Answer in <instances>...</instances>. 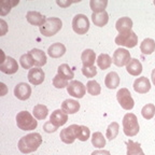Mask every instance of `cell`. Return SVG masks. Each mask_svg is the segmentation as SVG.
Wrapping results in <instances>:
<instances>
[{
    "mask_svg": "<svg viewBox=\"0 0 155 155\" xmlns=\"http://www.w3.org/2000/svg\"><path fill=\"white\" fill-rule=\"evenodd\" d=\"M42 143V137L38 133H31L24 136L18 141V150L24 154H29L38 150Z\"/></svg>",
    "mask_w": 155,
    "mask_h": 155,
    "instance_id": "1",
    "label": "cell"
},
{
    "mask_svg": "<svg viewBox=\"0 0 155 155\" xmlns=\"http://www.w3.org/2000/svg\"><path fill=\"white\" fill-rule=\"evenodd\" d=\"M16 125L21 130H34L38 126V122L28 111H21L16 115Z\"/></svg>",
    "mask_w": 155,
    "mask_h": 155,
    "instance_id": "2",
    "label": "cell"
},
{
    "mask_svg": "<svg viewBox=\"0 0 155 155\" xmlns=\"http://www.w3.org/2000/svg\"><path fill=\"white\" fill-rule=\"evenodd\" d=\"M140 130V126L136 114L126 113L123 117V131L127 137H134Z\"/></svg>",
    "mask_w": 155,
    "mask_h": 155,
    "instance_id": "3",
    "label": "cell"
},
{
    "mask_svg": "<svg viewBox=\"0 0 155 155\" xmlns=\"http://www.w3.org/2000/svg\"><path fill=\"white\" fill-rule=\"evenodd\" d=\"M63 27V22L58 17H48L41 27H39L40 32L45 37H52L57 34Z\"/></svg>",
    "mask_w": 155,
    "mask_h": 155,
    "instance_id": "4",
    "label": "cell"
},
{
    "mask_svg": "<svg viewBox=\"0 0 155 155\" xmlns=\"http://www.w3.org/2000/svg\"><path fill=\"white\" fill-rule=\"evenodd\" d=\"M115 43L120 46H125V48H135L138 44V37L133 30L119 34L115 38Z\"/></svg>",
    "mask_w": 155,
    "mask_h": 155,
    "instance_id": "5",
    "label": "cell"
},
{
    "mask_svg": "<svg viewBox=\"0 0 155 155\" xmlns=\"http://www.w3.org/2000/svg\"><path fill=\"white\" fill-rule=\"evenodd\" d=\"M72 29L78 35H85L90 29V21L84 14H78L72 19Z\"/></svg>",
    "mask_w": 155,
    "mask_h": 155,
    "instance_id": "6",
    "label": "cell"
},
{
    "mask_svg": "<svg viewBox=\"0 0 155 155\" xmlns=\"http://www.w3.org/2000/svg\"><path fill=\"white\" fill-rule=\"evenodd\" d=\"M116 99L121 104V107L124 110H131L135 107V101H134L131 94L127 88H121L116 93Z\"/></svg>",
    "mask_w": 155,
    "mask_h": 155,
    "instance_id": "7",
    "label": "cell"
},
{
    "mask_svg": "<svg viewBox=\"0 0 155 155\" xmlns=\"http://www.w3.org/2000/svg\"><path fill=\"white\" fill-rule=\"evenodd\" d=\"M67 92L70 96L80 99L84 97L85 93H86V86L80 81L72 80L67 86Z\"/></svg>",
    "mask_w": 155,
    "mask_h": 155,
    "instance_id": "8",
    "label": "cell"
},
{
    "mask_svg": "<svg viewBox=\"0 0 155 155\" xmlns=\"http://www.w3.org/2000/svg\"><path fill=\"white\" fill-rule=\"evenodd\" d=\"M131 61V56L126 48H117L113 53V64L117 67L127 66Z\"/></svg>",
    "mask_w": 155,
    "mask_h": 155,
    "instance_id": "9",
    "label": "cell"
},
{
    "mask_svg": "<svg viewBox=\"0 0 155 155\" xmlns=\"http://www.w3.org/2000/svg\"><path fill=\"white\" fill-rule=\"evenodd\" d=\"M79 125L77 124H72L69 127H66L65 129L61 131V140L66 144H71L74 142V140L77 139V130Z\"/></svg>",
    "mask_w": 155,
    "mask_h": 155,
    "instance_id": "10",
    "label": "cell"
},
{
    "mask_svg": "<svg viewBox=\"0 0 155 155\" xmlns=\"http://www.w3.org/2000/svg\"><path fill=\"white\" fill-rule=\"evenodd\" d=\"M0 70L5 74H14L18 70V64L12 57H5V61L0 65Z\"/></svg>",
    "mask_w": 155,
    "mask_h": 155,
    "instance_id": "11",
    "label": "cell"
},
{
    "mask_svg": "<svg viewBox=\"0 0 155 155\" xmlns=\"http://www.w3.org/2000/svg\"><path fill=\"white\" fill-rule=\"evenodd\" d=\"M14 95L17 99L23 100V101L29 99V97L31 95V87L29 86L27 83H18L14 87Z\"/></svg>",
    "mask_w": 155,
    "mask_h": 155,
    "instance_id": "12",
    "label": "cell"
},
{
    "mask_svg": "<svg viewBox=\"0 0 155 155\" xmlns=\"http://www.w3.org/2000/svg\"><path fill=\"white\" fill-rule=\"evenodd\" d=\"M45 79V73L40 68H32L28 72V81L32 85H40Z\"/></svg>",
    "mask_w": 155,
    "mask_h": 155,
    "instance_id": "13",
    "label": "cell"
},
{
    "mask_svg": "<svg viewBox=\"0 0 155 155\" xmlns=\"http://www.w3.org/2000/svg\"><path fill=\"white\" fill-rule=\"evenodd\" d=\"M134 90L138 94H147L151 90V82L147 77L138 78L134 82Z\"/></svg>",
    "mask_w": 155,
    "mask_h": 155,
    "instance_id": "14",
    "label": "cell"
},
{
    "mask_svg": "<svg viewBox=\"0 0 155 155\" xmlns=\"http://www.w3.org/2000/svg\"><path fill=\"white\" fill-rule=\"evenodd\" d=\"M50 121L52 124H54L55 126L59 127V126H63L67 123L68 121V114L66 112H64L63 110L58 109L55 110L54 112H52L51 116H50Z\"/></svg>",
    "mask_w": 155,
    "mask_h": 155,
    "instance_id": "15",
    "label": "cell"
},
{
    "mask_svg": "<svg viewBox=\"0 0 155 155\" xmlns=\"http://www.w3.org/2000/svg\"><path fill=\"white\" fill-rule=\"evenodd\" d=\"M26 18L29 24L35 25V26H39V27H41L46 21L45 16L42 15L40 12H37V11H29L26 15Z\"/></svg>",
    "mask_w": 155,
    "mask_h": 155,
    "instance_id": "16",
    "label": "cell"
},
{
    "mask_svg": "<svg viewBox=\"0 0 155 155\" xmlns=\"http://www.w3.org/2000/svg\"><path fill=\"white\" fill-rule=\"evenodd\" d=\"M30 55L32 56L34 58V61H35V66L37 68H40L42 66H44L46 64V55L43 51L41 50H39V48H32L31 51L28 52Z\"/></svg>",
    "mask_w": 155,
    "mask_h": 155,
    "instance_id": "17",
    "label": "cell"
},
{
    "mask_svg": "<svg viewBox=\"0 0 155 155\" xmlns=\"http://www.w3.org/2000/svg\"><path fill=\"white\" fill-rule=\"evenodd\" d=\"M115 28L119 31V34L130 31L131 28H133V21L127 16L121 17L120 19H117V22L115 24Z\"/></svg>",
    "mask_w": 155,
    "mask_h": 155,
    "instance_id": "18",
    "label": "cell"
},
{
    "mask_svg": "<svg viewBox=\"0 0 155 155\" xmlns=\"http://www.w3.org/2000/svg\"><path fill=\"white\" fill-rule=\"evenodd\" d=\"M61 110L67 114H74L80 110V104L74 99H66L61 104Z\"/></svg>",
    "mask_w": 155,
    "mask_h": 155,
    "instance_id": "19",
    "label": "cell"
},
{
    "mask_svg": "<svg viewBox=\"0 0 155 155\" xmlns=\"http://www.w3.org/2000/svg\"><path fill=\"white\" fill-rule=\"evenodd\" d=\"M65 53H66V46L63 43H59V42L53 43L48 50V54L52 58H59Z\"/></svg>",
    "mask_w": 155,
    "mask_h": 155,
    "instance_id": "20",
    "label": "cell"
},
{
    "mask_svg": "<svg viewBox=\"0 0 155 155\" xmlns=\"http://www.w3.org/2000/svg\"><path fill=\"white\" fill-rule=\"evenodd\" d=\"M81 61H82L83 67H92L96 61V54L91 48H86L81 55Z\"/></svg>",
    "mask_w": 155,
    "mask_h": 155,
    "instance_id": "21",
    "label": "cell"
},
{
    "mask_svg": "<svg viewBox=\"0 0 155 155\" xmlns=\"http://www.w3.org/2000/svg\"><path fill=\"white\" fill-rule=\"evenodd\" d=\"M126 70L129 74L134 75V77H138L142 72V65L137 58H131L128 65L126 66Z\"/></svg>",
    "mask_w": 155,
    "mask_h": 155,
    "instance_id": "22",
    "label": "cell"
},
{
    "mask_svg": "<svg viewBox=\"0 0 155 155\" xmlns=\"http://www.w3.org/2000/svg\"><path fill=\"white\" fill-rule=\"evenodd\" d=\"M104 84L110 90L116 88L120 85V75L115 71L109 72L106 75V78H104Z\"/></svg>",
    "mask_w": 155,
    "mask_h": 155,
    "instance_id": "23",
    "label": "cell"
},
{
    "mask_svg": "<svg viewBox=\"0 0 155 155\" xmlns=\"http://www.w3.org/2000/svg\"><path fill=\"white\" fill-rule=\"evenodd\" d=\"M92 21L95 24V26L104 27L109 22V15L106 11L99 13H93L92 14Z\"/></svg>",
    "mask_w": 155,
    "mask_h": 155,
    "instance_id": "24",
    "label": "cell"
},
{
    "mask_svg": "<svg viewBox=\"0 0 155 155\" xmlns=\"http://www.w3.org/2000/svg\"><path fill=\"white\" fill-rule=\"evenodd\" d=\"M140 51L144 55H150L155 51V41L151 38H147L140 44Z\"/></svg>",
    "mask_w": 155,
    "mask_h": 155,
    "instance_id": "25",
    "label": "cell"
},
{
    "mask_svg": "<svg viewBox=\"0 0 155 155\" xmlns=\"http://www.w3.org/2000/svg\"><path fill=\"white\" fill-rule=\"evenodd\" d=\"M57 74L61 75V78L66 79V80H72L74 78V73H73L72 69L69 67V65L67 64H61L57 69Z\"/></svg>",
    "mask_w": 155,
    "mask_h": 155,
    "instance_id": "26",
    "label": "cell"
},
{
    "mask_svg": "<svg viewBox=\"0 0 155 155\" xmlns=\"http://www.w3.org/2000/svg\"><path fill=\"white\" fill-rule=\"evenodd\" d=\"M108 5L107 0H91L90 7L93 10V13H99L106 11V8Z\"/></svg>",
    "mask_w": 155,
    "mask_h": 155,
    "instance_id": "27",
    "label": "cell"
},
{
    "mask_svg": "<svg viewBox=\"0 0 155 155\" xmlns=\"http://www.w3.org/2000/svg\"><path fill=\"white\" fill-rule=\"evenodd\" d=\"M112 61H113V59H112L108 54L102 53L97 58V65H98V67H99L101 70H106V69L110 68Z\"/></svg>",
    "mask_w": 155,
    "mask_h": 155,
    "instance_id": "28",
    "label": "cell"
},
{
    "mask_svg": "<svg viewBox=\"0 0 155 155\" xmlns=\"http://www.w3.org/2000/svg\"><path fill=\"white\" fill-rule=\"evenodd\" d=\"M32 113H34V116L37 120H45L48 114V107L44 106V104H37V106L34 107Z\"/></svg>",
    "mask_w": 155,
    "mask_h": 155,
    "instance_id": "29",
    "label": "cell"
},
{
    "mask_svg": "<svg viewBox=\"0 0 155 155\" xmlns=\"http://www.w3.org/2000/svg\"><path fill=\"white\" fill-rule=\"evenodd\" d=\"M127 155H144L140 143L129 140L127 142Z\"/></svg>",
    "mask_w": 155,
    "mask_h": 155,
    "instance_id": "30",
    "label": "cell"
},
{
    "mask_svg": "<svg viewBox=\"0 0 155 155\" xmlns=\"http://www.w3.org/2000/svg\"><path fill=\"white\" fill-rule=\"evenodd\" d=\"M92 144L95 148L101 149L106 145V139H104V135L100 131H96L93 134L92 136Z\"/></svg>",
    "mask_w": 155,
    "mask_h": 155,
    "instance_id": "31",
    "label": "cell"
},
{
    "mask_svg": "<svg viewBox=\"0 0 155 155\" xmlns=\"http://www.w3.org/2000/svg\"><path fill=\"white\" fill-rule=\"evenodd\" d=\"M86 90L88 92V94L92 96H97L101 93V87H100L99 83L95 80H91L87 82L86 84Z\"/></svg>",
    "mask_w": 155,
    "mask_h": 155,
    "instance_id": "32",
    "label": "cell"
},
{
    "mask_svg": "<svg viewBox=\"0 0 155 155\" xmlns=\"http://www.w3.org/2000/svg\"><path fill=\"white\" fill-rule=\"evenodd\" d=\"M119 129H120L119 123H116V122H112V123L108 126V128H107L106 137L109 139V140H113V139H115L116 136H117V134H119Z\"/></svg>",
    "mask_w": 155,
    "mask_h": 155,
    "instance_id": "33",
    "label": "cell"
},
{
    "mask_svg": "<svg viewBox=\"0 0 155 155\" xmlns=\"http://www.w3.org/2000/svg\"><path fill=\"white\" fill-rule=\"evenodd\" d=\"M91 136V130L88 127L84 125H79L77 130V139L80 141H87Z\"/></svg>",
    "mask_w": 155,
    "mask_h": 155,
    "instance_id": "34",
    "label": "cell"
},
{
    "mask_svg": "<svg viewBox=\"0 0 155 155\" xmlns=\"http://www.w3.org/2000/svg\"><path fill=\"white\" fill-rule=\"evenodd\" d=\"M19 63H21V65H22V67L24 68V69H30L32 66H35L34 58H32V56L29 53L24 54V55L21 56Z\"/></svg>",
    "mask_w": 155,
    "mask_h": 155,
    "instance_id": "35",
    "label": "cell"
},
{
    "mask_svg": "<svg viewBox=\"0 0 155 155\" xmlns=\"http://www.w3.org/2000/svg\"><path fill=\"white\" fill-rule=\"evenodd\" d=\"M141 114L145 120L153 119V116L155 114V106L153 104H147L141 110Z\"/></svg>",
    "mask_w": 155,
    "mask_h": 155,
    "instance_id": "36",
    "label": "cell"
},
{
    "mask_svg": "<svg viewBox=\"0 0 155 155\" xmlns=\"http://www.w3.org/2000/svg\"><path fill=\"white\" fill-rule=\"evenodd\" d=\"M53 85L56 88H64V87H67L69 85V83H68V80L61 78V75L56 74L53 78Z\"/></svg>",
    "mask_w": 155,
    "mask_h": 155,
    "instance_id": "37",
    "label": "cell"
},
{
    "mask_svg": "<svg viewBox=\"0 0 155 155\" xmlns=\"http://www.w3.org/2000/svg\"><path fill=\"white\" fill-rule=\"evenodd\" d=\"M82 73L86 78H94L97 74V69L95 66H92V67H83Z\"/></svg>",
    "mask_w": 155,
    "mask_h": 155,
    "instance_id": "38",
    "label": "cell"
},
{
    "mask_svg": "<svg viewBox=\"0 0 155 155\" xmlns=\"http://www.w3.org/2000/svg\"><path fill=\"white\" fill-rule=\"evenodd\" d=\"M57 126H55L54 124L51 123V121L46 122L45 124L43 125V129L45 133H55L56 130H57Z\"/></svg>",
    "mask_w": 155,
    "mask_h": 155,
    "instance_id": "39",
    "label": "cell"
},
{
    "mask_svg": "<svg viewBox=\"0 0 155 155\" xmlns=\"http://www.w3.org/2000/svg\"><path fill=\"white\" fill-rule=\"evenodd\" d=\"M91 155H111L109 151H104V150H96L92 153Z\"/></svg>",
    "mask_w": 155,
    "mask_h": 155,
    "instance_id": "40",
    "label": "cell"
},
{
    "mask_svg": "<svg viewBox=\"0 0 155 155\" xmlns=\"http://www.w3.org/2000/svg\"><path fill=\"white\" fill-rule=\"evenodd\" d=\"M56 3H57L58 5H61V7L66 8V7H69V5H70L72 2H64V1H59V0H57V1H56Z\"/></svg>",
    "mask_w": 155,
    "mask_h": 155,
    "instance_id": "41",
    "label": "cell"
},
{
    "mask_svg": "<svg viewBox=\"0 0 155 155\" xmlns=\"http://www.w3.org/2000/svg\"><path fill=\"white\" fill-rule=\"evenodd\" d=\"M1 25H2V27H3V32L2 34H1V36H3V35H5V28H7V24H5V21H3V19H1Z\"/></svg>",
    "mask_w": 155,
    "mask_h": 155,
    "instance_id": "42",
    "label": "cell"
},
{
    "mask_svg": "<svg viewBox=\"0 0 155 155\" xmlns=\"http://www.w3.org/2000/svg\"><path fill=\"white\" fill-rule=\"evenodd\" d=\"M151 78H152V83L155 85V69H153L152 73H151Z\"/></svg>",
    "mask_w": 155,
    "mask_h": 155,
    "instance_id": "43",
    "label": "cell"
},
{
    "mask_svg": "<svg viewBox=\"0 0 155 155\" xmlns=\"http://www.w3.org/2000/svg\"><path fill=\"white\" fill-rule=\"evenodd\" d=\"M153 3H154V5H155V0H154V2H153Z\"/></svg>",
    "mask_w": 155,
    "mask_h": 155,
    "instance_id": "44",
    "label": "cell"
}]
</instances>
